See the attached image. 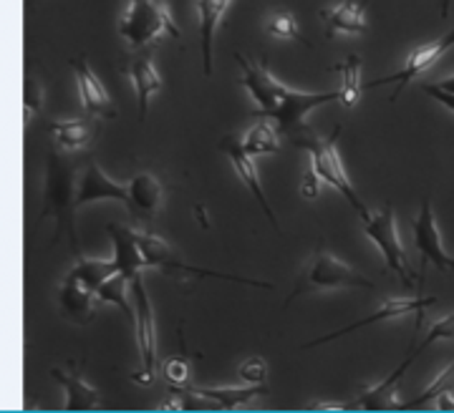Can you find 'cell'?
I'll list each match as a JSON object with an SVG mask.
<instances>
[{
  "label": "cell",
  "mask_w": 454,
  "mask_h": 413,
  "mask_svg": "<svg viewBox=\"0 0 454 413\" xmlns=\"http://www.w3.org/2000/svg\"><path fill=\"white\" fill-rule=\"evenodd\" d=\"M235 58L243 68L240 86L247 89V94L253 96V101L258 104V113L270 119L278 131L286 134L288 139H295L298 134L309 131L310 127L306 124V119H309L310 112L340 98V91H324V94L293 91L288 86H283L265 66L260 64L258 58H245L240 53Z\"/></svg>",
  "instance_id": "cell-1"
},
{
  "label": "cell",
  "mask_w": 454,
  "mask_h": 413,
  "mask_svg": "<svg viewBox=\"0 0 454 413\" xmlns=\"http://www.w3.org/2000/svg\"><path fill=\"white\" fill-rule=\"evenodd\" d=\"M79 169L82 164L68 157L66 149H49L46 157V179H43V206L41 220L53 217L56 220V235L53 242L68 238V245L74 253H79V235H76V194H79Z\"/></svg>",
  "instance_id": "cell-2"
},
{
  "label": "cell",
  "mask_w": 454,
  "mask_h": 413,
  "mask_svg": "<svg viewBox=\"0 0 454 413\" xmlns=\"http://www.w3.org/2000/svg\"><path fill=\"white\" fill-rule=\"evenodd\" d=\"M340 136V124L333 131H331V136H318L313 129L309 131H303V134H298L295 139H291L293 146H301V149H306L310 154V167L316 169V175L324 179L325 184H331L333 190L340 191V197L348 202V205L354 206V212H356L358 217L366 222L372 214H369V209L366 205L361 202V197L354 190V184H351V179H348V172L343 169V164H340L339 157V149H336V144H339Z\"/></svg>",
  "instance_id": "cell-3"
},
{
  "label": "cell",
  "mask_w": 454,
  "mask_h": 413,
  "mask_svg": "<svg viewBox=\"0 0 454 413\" xmlns=\"http://www.w3.org/2000/svg\"><path fill=\"white\" fill-rule=\"evenodd\" d=\"M119 35L134 51H145L160 38H179V28L162 0H131L119 20Z\"/></svg>",
  "instance_id": "cell-4"
},
{
  "label": "cell",
  "mask_w": 454,
  "mask_h": 413,
  "mask_svg": "<svg viewBox=\"0 0 454 413\" xmlns=\"http://www.w3.org/2000/svg\"><path fill=\"white\" fill-rule=\"evenodd\" d=\"M343 287H364V290H373V283L369 277H364L356 268L346 265L333 253H328L324 245H318V250L313 254V262L309 270L301 272L298 283L293 287V295L288 298L286 305H291L295 298L306 295V292H316V290H343Z\"/></svg>",
  "instance_id": "cell-5"
},
{
  "label": "cell",
  "mask_w": 454,
  "mask_h": 413,
  "mask_svg": "<svg viewBox=\"0 0 454 413\" xmlns=\"http://www.w3.org/2000/svg\"><path fill=\"white\" fill-rule=\"evenodd\" d=\"M137 242H139V250L145 257L146 268H162L169 272H184V275H195V277H220V280H230V283H240L247 287H262V290H270V283H262V280H253V277H240V275H230V272H212L195 268L190 262H182L175 257V250L164 242L162 238L146 232V230H137Z\"/></svg>",
  "instance_id": "cell-6"
},
{
  "label": "cell",
  "mask_w": 454,
  "mask_h": 413,
  "mask_svg": "<svg viewBox=\"0 0 454 413\" xmlns=\"http://www.w3.org/2000/svg\"><path fill=\"white\" fill-rule=\"evenodd\" d=\"M131 300H134V313H137L134 333H137V346L142 355V370H139L142 376H134V381L152 383L154 368H157V323H154V310L146 295L142 272L131 277Z\"/></svg>",
  "instance_id": "cell-7"
},
{
  "label": "cell",
  "mask_w": 454,
  "mask_h": 413,
  "mask_svg": "<svg viewBox=\"0 0 454 413\" xmlns=\"http://www.w3.org/2000/svg\"><path fill=\"white\" fill-rule=\"evenodd\" d=\"M364 232L366 238L376 242V247L384 254V262L391 272L399 275V280L404 285L414 283V275L411 268L406 262L404 247H402V239H399V230H396V214H394V205H387L379 214H372L366 222H364Z\"/></svg>",
  "instance_id": "cell-8"
},
{
  "label": "cell",
  "mask_w": 454,
  "mask_h": 413,
  "mask_svg": "<svg viewBox=\"0 0 454 413\" xmlns=\"http://www.w3.org/2000/svg\"><path fill=\"white\" fill-rule=\"evenodd\" d=\"M454 48V28L452 31H447L444 35H439L437 41H432V43H424L419 46L411 56H409V61L402 71H396V74H389V76H381V79H376L369 83V89H376V86H387V83H396V91L391 94V104L399 98V96L404 94L406 86H409V81H414L417 76H422L424 71H429L432 66L437 64L439 58L447 53V51H452Z\"/></svg>",
  "instance_id": "cell-9"
},
{
  "label": "cell",
  "mask_w": 454,
  "mask_h": 413,
  "mask_svg": "<svg viewBox=\"0 0 454 413\" xmlns=\"http://www.w3.org/2000/svg\"><path fill=\"white\" fill-rule=\"evenodd\" d=\"M437 302L434 295H417V298H391L387 300L376 313L372 316H366V318L356 320V323H351V325H346V328H339L336 333H328L321 335V338H316V340H310L306 343L303 348H316V346H324V343H331V340H339L343 335L348 333H356L361 328H366V325H376V323H384V320H394V318H404V316H411V313H417L419 318H422V313L427 308H432Z\"/></svg>",
  "instance_id": "cell-10"
},
{
  "label": "cell",
  "mask_w": 454,
  "mask_h": 413,
  "mask_svg": "<svg viewBox=\"0 0 454 413\" xmlns=\"http://www.w3.org/2000/svg\"><path fill=\"white\" fill-rule=\"evenodd\" d=\"M411 230H414V245H417V250L422 253L424 265L432 262L437 270L452 272L454 257H450V253H444V247H442V238H439L437 222H434V212H432L429 199H424L422 202L419 217L411 222Z\"/></svg>",
  "instance_id": "cell-11"
},
{
  "label": "cell",
  "mask_w": 454,
  "mask_h": 413,
  "mask_svg": "<svg viewBox=\"0 0 454 413\" xmlns=\"http://www.w3.org/2000/svg\"><path fill=\"white\" fill-rule=\"evenodd\" d=\"M220 149L225 152L230 161H232V167H235V172L240 176V182H243L247 190L253 191V197L258 199L260 209L265 212V217L270 220V224L278 230V220L276 214H273V206L268 202V197H265V191H262V184H260V176H258V167H255V157L247 152L240 142V136H227L220 142Z\"/></svg>",
  "instance_id": "cell-12"
},
{
  "label": "cell",
  "mask_w": 454,
  "mask_h": 413,
  "mask_svg": "<svg viewBox=\"0 0 454 413\" xmlns=\"http://www.w3.org/2000/svg\"><path fill=\"white\" fill-rule=\"evenodd\" d=\"M422 355L419 348H411V355L404 358L399 368L389 373V378L376 383L372 388H364L351 403V409H364V411H402V403L396 401V383L404 378V373L411 368V363Z\"/></svg>",
  "instance_id": "cell-13"
},
{
  "label": "cell",
  "mask_w": 454,
  "mask_h": 413,
  "mask_svg": "<svg viewBox=\"0 0 454 413\" xmlns=\"http://www.w3.org/2000/svg\"><path fill=\"white\" fill-rule=\"evenodd\" d=\"M98 199H114V202H121V205L129 206L131 194L129 184L114 182L112 176H106V172H101V167L91 160L83 164V172L79 176L76 202H79V206H83L89 202H98Z\"/></svg>",
  "instance_id": "cell-14"
},
{
  "label": "cell",
  "mask_w": 454,
  "mask_h": 413,
  "mask_svg": "<svg viewBox=\"0 0 454 413\" xmlns=\"http://www.w3.org/2000/svg\"><path fill=\"white\" fill-rule=\"evenodd\" d=\"M71 68L76 74V83H79V96L86 113L97 116V119H116V109H114L112 98L106 94V86L98 81V76L91 71V66L83 58H74Z\"/></svg>",
  "instance_id": "cell-15"
},
{
  "label": "cell",
  "mask_w": 454,
  "mask_h": 413,
  "mask_svg": "<svg viewBox=\"0 0 454 413\" xmlns=\"http://www.w3.org/2000/svg\"><path fill=\"white\" fill-rule=\"evenodd\" d=\"M97 292L89 290L86 285L79 283V277L74 272H68L61 285V292H59V302H61V310L64 316H68L76 323H91L94 320V313H97Z\"/></svg>",
  "instance_id": "cell-16"
},
{
  "label": "cell",
  "mask_w": 454,
  "mask_h": 413,
  "mask_svg": "<svg viewBox=\"0 0 454 413\" xmlns=\"http://www.w3.org/2000/svg\"><path fill=\"white\" fill-rule=\"evenodd\" d=\"M51 376H53V381H59L64 386L66 411H94V409L101 406V394L76 373V363H71L68 370L53 368Z\"/></svg>",
  "instance_id": "cell-17"
},
{
  "label": "cell",
  "mask_w": 454,
  "mask_h": 413,
  "mask_svg": "<svg viewBox=\"0 0 454 413\" xmlns=\"http://www.w3.org/2000/svg\"><path fill=\"white\" fill-rule=\"evenodd\" d=\"M129 194L131 214L137 220L152 222L154 214H157V209L162 206L164 190L162 184H160V179L152 175V172H142V175H137L129 182Z\"/></svg>",
  "instance_id": "cell-18"
},
{
  "label": "cell",
  "mask_w": 454,
  "mask_h": 413,
  "mask_svg": "<svg viewBox=\"0 0 454 413\" xmlns=\"http://www.w3.org/2000/svg\"><path fill=\"white\" fill-rule=\"evenodd\" d=\"M109 238L114 242V260L119 265V272L134 277L145 270L146 262L139 250V242H137V230L121 227V224H109Z\"/></svg>",
  "instance_id": "cell-19"
},
{
  "label": "cell",
  "mask_w": 454,
  "mask_h": 413,
  "mask_svg": "<svg viewBox=\"0 0 454 413\" xmlns=\"http://www.w3.org/2000/svg\"><path fill=\"white\" fill-rule=\"evenodd\" d=\"M232 0H197V13H200V38H202V71L205 76H212V46H215V33L225 16L227 5Z\"/></svg>",
  "instance_id": "cell-20"
},
{
  "label": "cell",
  "mask_w": 454,
  "mask_h": 413,
  "mask_svg": "<svg viewBox=\"0 0 454 413\" xmlns=\"http://www.w3.org/2000/svg\"><path fill=\"white\" fill-rule=\"evenodd\" d=\"M325 23V38H336L339 33H354V35H364L369 31V23L364 16V5L343 0L339 5L328 8L321 13Z\"/></svg>",
  "instance_id": "cell-21"
},
{
  "label": "cell",
  "mask_w": 454,
  "mask_h": 413,
  "mask_svg": "<svg viewBox=\"0 0 454 413\" xmlns=\"http://www.w3.org/2000/svg\"><path fill=\"white\" fill-rule=\"evenodd\" d=\"M98 124L94 116H83V119H71V121H51L49 131L53 134L56 144L66 152H82L86 149L91 139L97 136Z\"/></svg>",
  "instance_id": "cell-22"
},
{
  "label": "cell",
  "mask_w": 454,
  "mask_h": 413,
  "mask_svg": "<svg viewBox=\"0 0 454 413\" xmlns=\"http://www.w3.org/2000/svg\"><path fill=\"white\" fill-rule=\"evenodd\" d=\"M129 76L134 81V91H137V104H139V121L146 119V104L154 91L162 89V76L157 74L154 68V61L149 53H142V56H134L129 61Z\"/></svg>",
  "instance_id": "cell-23"
},
{
  "label": "cell",
  "mask_w": 454,
  "mask_h": 413,
  "mask_svg": "<svg viewBox=\"0 0 454 413\" xmlns=\"http://www.w3.org/2000/svg\"><path fill=\"white\" fill-rule=\"evenodd\" d=\"M202 396H207L210 401L217 403L220 411H232V409H240V406H247L253 398H260L268 394V386L260 383V386H253L247 383L243 388H197Z\"/></svg>",
  "instance_id": "cell-24"
},
{
  "label": "cell",
  "mask_w": 454,
  "mask_h": 413,
  "mask_svg": "<svg viewBox=\"0 0 454 413\" xmlns=\"http://www.w3.org/2000/svg\"><path fill=\"white\" fill-rule=\"evenodd\" d=\"M74 275L79 277V283L86 285L89 290H94L97 292L98 287L104 285L112 275L119 272V265H116V260H97V257H79V262H76V268H74Z\"/></svg>",
  "instance_id": "cell-25"
},
{
  "label": "cell",
  "mask_w": 454,
  "mask_h": 413,
  "mask_svg": "<svg viewBox=\"0 0 454 413\" xmlns=\"http://www.w3.org/2000/svg\"><path fill=\"white\" fill-rule=\"evenodd\" d=\"M278 127L270 124V119L260 121L258 127H253L245 136H240L243 146L253 154V157H262V154H278L280 152V139H278Z\"/></svg>",
  "instance_id": "cell-26"
},
{
  "label": "cell",
  "mask_w": 454,
  "mask_h": 413,
  "mask_svg": "<svg viewBox=\"0 0 454 413\" xmlns=\"http://www.w3.org/2000/svg\"><path fill=\"white\" fill-rule=\"evenodd\" d=\"M336 71H340V104H343V109H354L358 104V98H361V58H358L356 53H351L343 64L336 66Z\"/></svg>",
  "instance_id": "cell-27"
},
{
  "label": "cell",
  "mask_w": 454,
  "mask_h": 413,
  "mask_svg": "<svg viewBox=\"0 0 454 413\" xmlns=\"http://www.w3.org/2000/svg\"><path fill=\"white\" fill-rule=\"evenodd\" d=\"M447 391H454V361L450 366L444 368L442 373H439L434 381L429 383L427 388H424L422 394L417 398H411V401H406L402 403V411H414V409H424V406H429L432 401H437L442 394H447Z\"/></svg>",
  "instance_id": "cell-28"
},
{
  "label": "cell",
  "mask_w": 454,
  "mask_h": 413,
  "mask_svg": "<svg viewBox=\"0 0 454 413\" xmlns=\"http://www.w3.org/2000/svg\"><path fill=\"white\" fill-rule=\"evenodd\" d=\"M268 33L276 35V38H283V41H298V43L310 48V41L301 33L298 20H295L293 13H273L268 18Z\"/></svg>",
  "instance_id": "cell-29"
},
{
  "label": "cell",
  "mask_w": 454,
  "mask_h": 413,
  "mask_svg": "<svg viewBox=\"0 0 454 413\" xmlns=\"http://www.w3.org/2000/svg\"><path fill=\"white\" fill-rule=\"evenodd\" d=\"M23 104H26V127L31 124L35 113H41L43 104H46V91L41 86V81L35 76H26V86H23Z\"/></svg>",
  "instance_id": "cell-30"
},
{
  "label": "cell",
  "mask_w": 454,
  "mask_h": 413,
  "mask_svg": "<svg viewBox=\"0 0 454 413\" xmlns=\"http://www.w3.org/2000/svg\"><path fill=\"white\" fill-rule=\"evenodd\" d=\"M164 378L169 381V388L172 386H187V381H190V363H187V358H169L164 363Z\"/></svg>",
  "instance_id": "cell-31"
},
{
  "label": "cell",
  "mask_w": 454,
  "mask_h": 413,
  "mask_svg": "<svg viewBox=\"0 0 454 413\" xmlns=\"http://www.w3.org/2000/svg\"><path fill=\"white\" fill-rule=\"evenodd\" d=\"M437 340H454V313H450L447 318L437 320L434 325H432V331L429 335L424 338V343L419 346V350H427L432 343H437Z\"/></svg>",
  "instance_id": "cell-32"
},
{
  "label": "cell",
  "mask_w": 454,
  "mask_h": 413,
  "mask_svg": "<svg viewBox=\"0 0 454 413\" xmlns=\"http://www.w3.org/2000/svg\"><path fill=\"white\" fill-rule=\"evenodd\" d=\"M240 378L245 383H253V386H260V383H265V376H268V366H265V361L255 355V358H250L247 363L240 366Z\"/></svg>",
  "instance_id": "cell-33"
},
{
  "label": "cell",
  "mask_w": 454,
  "mask_h": 413,
  "mask_svg": "<svg viewBox=\"0 0 454 413\" xmlns=\"http://www.w3.org/2000/svg\"><path fill=\"white\" fill-rule=\"evenodd\" d=\"M321 176L316 175V169L310 167L309 172H306V176H303V184H301V194L306 197V199H316L318 197V190H321Z\"/></svg>",
  "instance_id": "cell-34"
},
{
  "label": "cell",
  "mask_w": 454,
  "mask_h": 413,
  "mask_svg": "<svg viewBox=\"0 0 454 413\" xmlns=\"http://www.w3.org/2000/svg\"><path fill=\"white\" fill-rule=\"evenodd\" d=\"M424 91H427V96H432L434 101H439L442 106H447L450 112H454V94H452V91H444V89H439L437 83H424Z\"/></svg>",
  "instance_id": "cell-35"
},
{
  "label": "cell",
  "mask_w": 454,
  "mask_h": 413,
  "mask_svg": "<svg viewBox=\"0 0 454 413\" xmlns=\"http://www.w3.org/2000/svg\"><path fill=\"white\" fill-rule=\"evenodd\" d=\"M439 411H454V391H447L437 398Z\"/></svg>",
  "instance_id": "cell-36"
},
{
  "label": "cell",
  "mask_w": 454,
  "mask_h": 413,
  "mask_svg": "<svg viewBox=\"0 0 454 413\" xmlns=\"http://www.w3.org/2000/svg\"><path fill=\"white\" fill-rule=\"evenodd\" d=\"M437 86L439 89H444V91H452L454 94V76H450V79H444V81H437Z\"/></svg>",
  "instance_id": "cell-37"
},
{
  "label": "cell",
  "mask_w": 454,
  "mask_h": 413,
  "mask_svg": "<svg viewBox=\"0 0 454 413\" xmlns=\"http://www.w3.org/2000/svg\"><path fill=\"white\" fill-rule=\"evenodd\" d=\"M447 11H450V0H442V11H439V16L447 18Z\"/></svg>",
  "instance_id": "cell-38"
},
{
  "label": "cell",
  "mask_w": 454,
  "mask_h": 413,
  "mask_svg": "<svg viewBox=\"0 0 454 413\" xmlns=\"http://www.w3.org/2000/svg\"><path fill=\"white\" fill-rule=\"evenodd\" d=\"M33 3H35V0H26V5H28V8H33Z\"/></svg>",
  "instance_id": "cell-39"
},
{
  "label": "cell",
  "mask_w": 454,
  "mask_h": 413,
  "mask_svg": "<svg viewBox=\"0 0 454 413\" xmlns=\"http://www.w3.org/2000/svg\"><path fill=\"white\" fill-rule=\"evenodd\" d=\"M452 272H454V265H452Z\"/></svg>",
  "instance_id": "cell-40"
}]
</instances>
